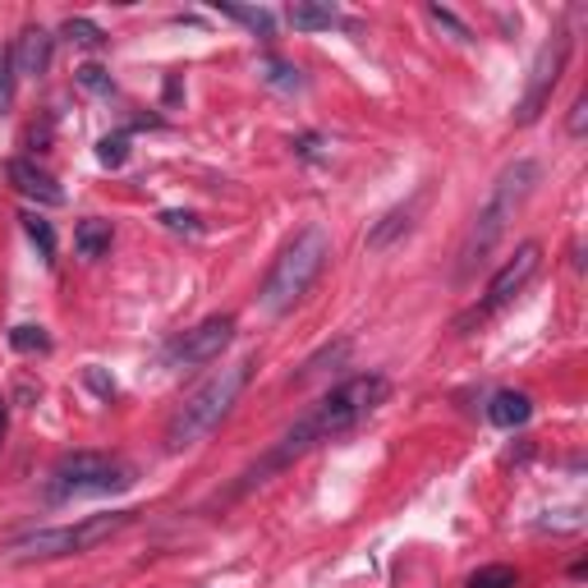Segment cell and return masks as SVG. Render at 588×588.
Returning a JSON list of instances; mask_svg holds the SVG:
<instances>
[{
    "label": "cell",
    "instance_id": "8",
    "mask_svg": "<svg viewBox=\"0 0 588 588\" xmlns=\"http://www.w3.org/2000/svg\"><path fill=\"white\" fill-rule=\"evenodd\" d=\"M565 60H571V37L552 33V41H548V47L538 51V60H533L529 88H525V97H519V106H515V124H533L542 111H548V101H552L556 83H561Z\"/></svg>",
    "mask_w": 588,
    "mask_h": 588
},
{
    "label": "cell",
    "instance_id": "18",
    "mask_svg": "<svg viewBox=\"0 0 588 588\" xmlns=\"http://www.w3.org/2000/svg\"><path fill=\"white\" fill-rule=\"evenodd\" d=\"M10 345H14L19 355H47L51 350V336H47V326H14Z\"/></svg>",
    "mask_w": 588,
    "mask_h": 588
},
{
    "label": "cell",
    "instance_id": "4",
    "mask_svg": "<svg viewBox=\"0 0 588 588\" xmlns=\"http://www.w3.org/2000/svg\"><path fill=\"white\" fill-rule=\"evenodd\" d=\"M538 161H515V166H506L496 176V184H492V199L483 203V212L473 216V230H469V239H465V249H460V276H469L483 257L492 253V244L501 235H506V226L515 221V212H519V203L533 193V184H538Z\"/></svg>",
    "mask_w": 588,
    "mask_h": 588
},
{
    "label": "cell",
    "instance_id": "10",
    "mask_svg": "<svg viewBox=\"0 0 588 588\" xmlns=\"http://www.w3.org/2000/svg\"><path fill=\"white\" fill-rule=\"evenodd\" d=\"M5 176H10V184L19 193H24V199H33L41 207H60L64 203V189L56 184V176H51V170H41L37 161H28V157H14L5 166Z\"/></svg>",
    "mask_w": 588,
    "mask_h": 588
},
{
    "label": "cell",
    "instance_id": "23",
    "mask_svg": "<svg viewBox=\"0 0 588 588\" xmlns=\"http://www.w3.org/2000/svg\"><path fill=\"white\" fill-rule=\"evenodd\" d=\"M14 56L10 51H0V116H5L10 111V106H14Z\"/></svg>",
    "mask_w": 588,
    "mask_h": 588
},
{
    "label": "cell",
    "instance_id": "15",
    "mask_svg": "<svg viewBox=\"0 0 588 588\" xmlns=\"http://www.w3.org/2000/svg\"><path fill=\"white\" fill-rule=\"evenodd\" d=\"M64 41H74V47H83V51H97V47H106V33L93 24V19H64Z\"/></svg>",
    "mask_w": 588,
    "mask_h": 588
},
{
    "label": "cell",
    "instance_id": "13",
    "mask_svg": "<svg viewBox=\"0 0 588 588\" xmlns=\"http://www.w3.org/2000/svg\"><path fill=\"white\" fill-rule=\"evenodd\" d=\"M74 249L79 257H101L111 249V221H101V216H88V221L74 226Z\"/></svg>",
    "mask_w": 588,
    "mask_h": 588
},
{
    "label": "cell",
    "instance_id": "29",
    "mask_svg": "<svg viewBox=\"0 0 588 588\" xmlns=\"http://www.w3.org/2000/svg\"><path fill=\"white\" fill-rule=\"evenodd\" d=\"M88 382H93V391H101V396H111V391H116V382H106L101 373H93V368H88Z\"/></svg>",
    "mask_w": 588,
    "mask_h": 588
},
{
    "label": "cell",
    "instance_id": "12",
    "mask_svg": "<svg viewBox=\"0 0 588 588\" xmlns=\"http://www.w3.org/2000/svg\"><path fill=\"white\" fill-rule=\"evenodd\" d=\"M529 413H533V400L525 396V391H496V396L488 400V419H492L496 428H506V432L525 428Z\"/></svg>",
    "mask_w": 588,
    "mask_h": 588
},
{
    "label": "cell",
    "instance_id": "14",
    "mask_svg": "<svg viewBox=\"0 0 588 588\" xmlns=\"http://www.w3.org/2000/svg\"><path fill=\"white\" fill-rule=\"evenodd\" d=\"M286 19L299 28V33H322L336 24V5H317V0H295V5L286 10Z\"/></svg>",
    "mask_w": 588,
    "mask_h": 588
},
{
    "label": "cell",
    "instance_id": "5",
    "mask_svg": "<svg viewBox=\"0 0 588 588\" xmlns=\"http://www.w3.org/2000/svg\"><path fill=\"white\" fill-rule=\"evenodd\" d=\"M134 488V465L106 451H74L51 469V496H111Z\"/></svg>",
    "mask_w": 588,
    "mask_h": 588
},
{
    "label": "cell",
    "instance_id": "7",
    "mask_svg": "<svg viewBox=\"0 0 588 588\" xmlns=\"http://www.w3.org/2000/svg\"><path fill=\"white\" fill-rule=\"evenodd\" d=\"M538 263H542V244H519L515 249V257H506V267H501L496 276H492V286L483 290V299L473 303V309L455 322V332H469L473 322H488L492 313H501L506 303H515V295H525V286L533 280V272H538Z\"/></svg>",
    "mask_w": 588,
    "mask_h": 588
},
{
    "label": "cell",
    "instance_id": "2",
    "mask_svg": "<svg viewBox=\"0 0 588 588\" xmlns=\"http://www.w3.org/2000/svg\"><path fill=\"white\" fill-rule=\"evenodd\" d=\"M332 263V235H326L322 226H309L299 230L286 249H280V257L272 263L267 280H263V295H257V303H263L267 313H290L295 303L313 290V280L322 276V267Z\"/></svg>",
    "mask_w": 588,
    "mask_h": 588
},
{
    "label": "cell",
    "instance_id": "30",
    "mask_svg": "<svg viewBox=\"0 0 588 588\" xmlns=\"http://www.w3.org/2000/svg\"><path fill=\"white\" fill-rule=\"evenodd\" d=\"M0 437H5V400H0Z\"/></svg>",
    "mask_w": 588,
    "mask_h": 588
},
{
    "label": "cell",
    "instance_id": "26",
    "mask_svg": "<svg viewBox=\"0 0 588 588\" xmlns=\"http://www.w3.org/2000/svg\"><path fill=\"white\" fill-rule=\"evenodd\" d=\"M428 14H432V19H437V24H442V28H451V33H455V37H460V41H469V28H465V24H460V19H455V14H451V10H442V5H432Z\"/></svg>",
    "mask_w": 588,
    "mask_h": 588
},
{
    "label": "cell",
    "instance_id": "28",
    "mask_svg": "<svg viewBox=\"0 0 588 588\" xmlns=\"http://www.w3.org/2000/svg\"><path fill=\"white\" fill-rule=\"evenodd\" d=\"M317 147H322L317 134H303V139H299V152H303V157H317Z\"/></svg>",
    "mask_w": 588,
    "mask_h": 588
},
{
    "label": "cell",
    "instance_id": "19",
    "mask_svg": "<svg viewBox=\"0 0 588 588\" xmlns=\"http://www.w3.org/2000/svg\"><path fill=\"white\" fill-rule=\"evenodd\" d=\"M24 235L37 244L41 257H56V230H51V221H41L37 212H28V216H24Z\"/></svg>",
    "mask_w": 588,
    "mask_h": 588
},
{
    "label": "cell",
    "instance_id": "25",
    "mask_svg": "<svg viewBox=\"0 0 588 588\" xmlns=\"http://www.w3.org/2000/svg\"><path fill=\"white\" fill-rule=\"evenodd\" d=\"M161 226H166V230L199 235V216H193V212H161Z\"/></svg>",
    "mask_w": 588,
    "mask_h": 588
},
{
    "label": "cell",
    "instance_id": "22",
    "mask_svg": "<svg viewBox=\"0 0 588 588\" xmlns=\"http://www.w3.org/2000/svg\"><path fill=\"white\" fill-rule=\"evenodd\" d=\"M124 157H129V139H124V134H106V139L97 143V161H101V166L120 170V166H124Z\"/></svg>",
    "mask_w": 588,
    "mask_h": 588
},
{
    "label": "cell",
    "instance_id": "21",
    "mask_svg": "<svg viewBox=\"0 0 588 588\" xmlns=\"http://www.w3.org/2000/svg\"><path fill=\"white\" fill-rule=\"evenodd\" d=\"M515 584H519V575L511 565H483V571L469 579V588H515Z\"/></svg>",
    "mask_w": 588,
    "mask_h": 588
},
{
    "label": "cell",
    "instance_id": "16",
    "mask_svg": "<svg viewBox=\"0 0 588 588\" xmlns=\"http://www.w3.org/2000/svg\"><path fill=\"white\" fill-rule=\"evenodd\" d=\"M216 10L221 14H230V19H239L244 28H253V33H263V37H272V28H276V19L267 14V10H249V5H230V0H216Z\"/></svg>",
    "mask_w": 588,
    "mask_h": 588
},
{
    "label": "cell",
    "instance_id": "6",
    "mask_svg": "<svg viewBox=\"0 0 588 588\" xmlns=\"http://www.w3.org/2000/svg\"><path fill=\"white\" fill-rule=\"evenodd\" d=\"M129 511H116V515H93V519H79V525H60V529H41V533H28L14 542V556L19 561H51V556H79V552H93L97 542L116 538L124 525H129Z\"/></svg>",
    "mask_w": 588,
    "mask_h": 588
},
{
    "label": "cell",
    "instance_id": "17",
    "mask_svg": "<svg viewBox=\"0 0 588 588\" xmlns=\"http://www.w3.org/2000/svg\"><path fill=\"white\" fill-rule=\"evenodd\" d=\"M257 74H263L276 93H299V88H303L299 70H295V64H286V60H272V56H267V60H263V70H257Z\"/></svg>",
    "mask_w": 588,
    "mask_h": 588
},
{
    "label": "cell",
    "instance_id": "1",
    "mask_svg": "<svg viewBox=\"0 0 588 588\" xmlns=\"http://www.w3.org/2000/svg\"><path fill=\"white\" fill-rule=\"evenodd\" d=\"M386 396H391V382H386L382 373H359V377H350V382L332 386V391H326V396L286 432V437H280V446L263 460V469L249 473V483H257V473H272V469H280V465H290L295 455H303V451H313V446H322V442L340 437V432L359 428Z\"/></svg>",
    "mask_w": 588,
    "mask_h": 588
},
{
    "label": "cell",
    "instance_id": "27",
    "mask_svg": "<svg viewBox=\"0 0 588 588\" xmlns=\"http://www.w3.org/2000/svg\"><path fill=\"white\" fill-rule=\"evenodd\" d=\"M584 111H588V101L579 97V101H575V111H571V134H584Z\"/></svg>",
    "mask_w": 588,
    "mask_h": 588
},
{
    "label": "cell",
    "instance_id": "3",
    "mask_svg": "<svg viewBox=\"0 0 588 588\" xmlns=\"http://www.w3.org/2000/svg\"><path fill=\"white\" fill-rule=\"evenodd\" d=\"M249 373H253V363H230V368H221V373L207 377L199 391H193V396L176 413H170L166 451H189L193 442H203L212 428H221V419L235 409V400L244 396Z\"/></svg>",
    "mask_w": 588,
    "mask_h": 588
},
{
    "label": "cell",
    "instance_id": "24",
    "mask_svg": "<svg viewBox=\"0 0 588 588\" xmlns=\"http://www.w3.org/2000/svg\"><path fill=\"white\" fill-rule=\"evenodd\" d=\"M79 83H83L88 93H116V83H111V74H106L101 64H83V70H79Z\"/></svg>",
    "mask_w": 588,
    "mask_h": 588
},
{
    "label": "cell",
    "instance_id": "9",
    "mask_svg": "<svg viewBox=\"0 0 588 588\" xmlns=\"http://www.w3.org/2000/svg\"><path fill=\"white\" fill-rule=\"evenodd\" d=\"M230 340H235V317H207L170 345V359L176 363H212L226 355Z\"/></svg>",
    "mask_w": 588,
    "mask_h": 588
},
{
    "label": "cell",
    "instance_id": "11",
    "mask_svg": "<svg viewBox=\"0 0 588 588\" xmlns=\"http://www.w3.org/2000/svg\"><path fill=\"white\" fill-rule=\"evenodd\" d=\"M51 51H56V37L47 28H24L19 41L10 47L14 56V74H28V79H41L51 70Z\"/></svg>",
    "mask_w": 588,
    "mask_h": 588
},
{
    "label": "cell",
    "instance_id": "20",
    "mask_svg": "<svg viewBox=\"0 0 588 588\" xmlns=\"http://www.w3.org/2000/svg\"><path fill=\"white\" fill-rule=\"evenodd\" d=\"M409 212H413V207H396V212H391V216H386V221H382L373 235H368V244H373V249H386V244H391V239H396L400 230H409Z\"/></svg>",
    "mask_w": 588,
    "mask_h": 588
}]
</instances>
